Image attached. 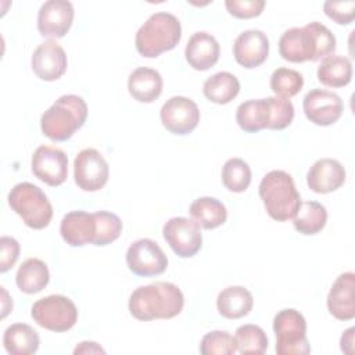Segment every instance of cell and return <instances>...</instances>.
Returning <instances> with one entry per match:
<instances>
[{"mask_svg": "<svg viewBox=\"0 0 355 355\" xmlns=\"http://www.w3.org/2000/svg\"><path fill=\"white\" fill-rule=\"evenodd\" d=\"M336 37L323 24L313 21L287 29L279 39V53L290 62L318 61L333 54Z\"/></svg>", "mask_w": 355, "mask_h": 355, "instance_id": "6da1fadb", "label": "cell"}, {"mask_svg": "<svg viewBox=\"0 0 355 355\" xmlns=\"http://www.w3.org/2000/svg\"><path fill=\"white\" fill-rule=\"evenodd\" d=\"M184 305L180 288L169 282H155L137 287L129 297V312L137 320L172 319Z\"/></svg>", "mask_w": 355, "mask_h": 355, "instance_id": "7a4b0ae2", "label": "cell"}, {"mask_svg": "<svg viewBox=\"0 0 355 355\" xmlns=\"http://www.w3.org/2000/svg\"><path fill=\"white\" fill-rule=\"evenodd\" d=\"M87 118V105L76 94H64L55 100L40 116V129L53 141H65L83 126Z\"/></svg>", "mask_w": 355, "mask_h": 355, "instance_id": "3957f363", "label": "cell"}, {"mask_svg": "<svg viewBox=\"0 0 355 355\" xmlns=\"http://www.w3.org/2000/svg\"><path fill=\"white\" fill-rule=\"evenodd\" d=\"M182 37L180 21L171 12H154L139 28L135 44L140 55L155 58L176 47Z\"/></svg>", "mask_w": 355, "mask_h": 355, "instance_id": "277c9868", "label": "cell"}, {"mask_svg": "<svg viewBox=\"0 0 355 355\" xmlns=\"http://www.w3.org/2000/svg\"><path fill=\"white\" fill-rule=\"evenodd\" d=\"M258 191L268 215L277 222L293 219L301 204L295 183L284 171L268 172L262 178Z\"/></svg>", "mask_w": 355, "mask_h": 355, "instance_id": "5b68a950", "label": "cell"}, {"mask_svg": "<svg viewBox=\"0 0 355 355\" xmlns=\"http://www.w3.org/2000/svg\"><path fill=\"white\" fill-rule=\"evenodd\" d=\"M8 205L31 229L40 230L51 222L53 207L42 189L33 183L15 184L8 193Z\"/></svg>", "mask_w": 355, "mask_h": 355, "instance_id": "8992f818", "label": "cell"}, {"mask_svg": "<svg viewBox=\"0 0 355 355\" xmlns=\"http://www.w3.org/2000/svg\"><path fill=\"white\" fill-rule=\"evenodd\" d=\"M277 355H306L311 347L306 338V322L297 309L286 308L273 319Z\"/></svg>", "mask_w": 355, "mask_h": 355, "instance_id": "52a82bcc", "label": "cell"}, {"mask_svg": "<svg viewBox=\"0 0 355 355\" xmlns=\"http://www.w3.org/2000/svg\"><path fill=\"white\" fill-rule=\"evenodd\" d=\"M31 316L40 327L62 333L75 326L78 309L68 297L53 294L37 300L32 305Z\"/></svg>", "mask_w": 355, "mask_h": 355, "instance_id": "ba28073f", "label": "cell"}, {"mask_svg": "<svg viewBox=\"0 0 355 355\" xmlns=\"http://www.w3.org/2000/svg\"><path fill=\"white\" fill-rule=\"evenodd\" d=\"M110 178V166L96 148H83L73 159V179L83 191H98Z\"/></svg>", "mask_w": 355, "mask_h": 355, "instance_id": "9c48e42d", "label": "cell"}, {"mask_svg": "<svg viewBox=\"0 0 355 355\" xmlns=\"http://www.w3.org/2000/svg\"><path fill=\"white\" fill-rule=\"evenodd\" d=\"M165 241L169 244L172 251L180 258L194 257L202 245V234L196 220L175 216L165 222L162 227Z\"/></svg>", "mask_w": 355, "mask_h": 355, "instance_id": "30bf717a", "label": "cell"}, {"mask_svg": "<svg viewBox=\"0 0 355 355\" xmlns=\"http://www.w3.org/2000/svg\"><path fill=\"white\" fill-rule=\"evenodd\" d=\"M126 265L135 275L148 277L164 273L168 266V258L154 240L140 239L129 245Z\"/></svg>", "mask_w": 355, "mask_h": 355, "instance_id": "8fae6325", "label": "cell"}, {"mask_svg": "<svg viewBox=\"0 0 355 355\" xmlns=\"http://www.w3.org/2000/svg\"><path fill=\"white\" fill-rule=\"evenodd\" d=\"M159 116L166 130L178 136H184L197 128L200 122V110L191 98L173 96L164 103Z\"/></svg>", "mask_w": 355, "mask_h": 355, "instance_id": "7c38bea8", "label": "cell"}, {"mask_svg": "<svg viewBox=\"0 0 355 355\" xmlns=\"http://www.w3.org/2000/svg\"><path fill=\"white\" fill-rule=\"evenodd\" d=\"M31 168L39 180L51 187H55L67 180L68 157L61 148L40 146L32 155Z\"/></svg>", "mask_w": 355, "mask_h": 355, "instance_id": "4fadbf2b", "label": "cell"}, {"mask_svg": "<svg viewBox=\"0 0 355 355\" xmlns=\"http://www.w3.org/2000/svg\"><path fill=\"white\" fill-rule=\"evenodd\" d=\"M302 108L305 116L312 123L318 126H329L340 119L344 111V104L338 94L323 89H313L305 94Z\"/></svg>", "mask_w": 355, "mask_h": 355, "instance_id": "5bb4252c", "label": "cell"}, {"mask_svg": "<svg viewBox=\"0 0 355 355\" xmlns=\"http://www.w3.org/2000/svg\"><path fill=\"white\" fill-rule=\"evenodd\" d=\"M73 6L67 0L44 1L37 12V31L42 36L60 39L67 35L73 21Z\"/></svg>", "mask_w": 355, "mask_h": 355, "instance_id": "9a60e30c", "label": "cell"}, {"mask_svg": "<svg viewBox=\"0 0 355 355\" xmlns=\"http://www.w3.org/2000/svg\"><path fill=\"white\" fill-rule=\"evenodd\" d=\"M31 65L37 78L53 82L65 73L68 60L64 49L55 40H46L33 51Z\"/></svg>", "mask_w": 355, "mask_h": 355, "instance_id": "2e32d148", "label": "cell"}, {"mask_svg": "<svg viewBox=\"0 0 355 355\" xmlns=\"http://www.w3.org/2000/svg\"><path fill=\"white\" fill-rule=\"evenodd\" d=\"M269 54V39L259 29L241 32L233 43V55L244 68H257L263 64Z\"/></svg>", "mask_w": 355, "mask_h": 355, "instance_id": "e0dca14e", "label": "cell"}, {"mask_svg": "<svg viewBox=\"0 0 355 355\" xmlns=\"http://www.w3.org/2000/svg\"><path fill=\"white\" fill-rule=\"evenodd\" d=\"M327 309L338 320L355 318V275L341 273L333 283L327 295Z\"/></svg>", "mask_w": 355, "mask_h": 355, "instance_id": "ac0fdd59", "label": "cell"}, {"mask_svg": "<svg viewBox=\"0 0 355 355\" xmlns=\"http://www.w3.org/2000/svg\"><path fill=\"white\" fill-rule=\"evenodd\" d=\"M345 182L344 166L333 158L318 159L306 173L308 187L318 194H327L340 189Z\"/></svg>", "mask_w": 355, "mask_h": 355, "instance_id": "d6986e66", "label": "cell"}, {"mask_svg": "<svg viewBox=\"0 0 355 355\" xmlns=\"http://www.w3.org/2000/svg\"><path fill=\"white\" fill-rule=\"evenodd\" d=\"M60 233L62 240L71 247L93 244L96 234L94 214L85 211H71L61 219Z\"/></svg>", "mask_w": 355, "mask_h": 355, "instance_id": "ffe728a7", "label": "cell"}, {"mask_svg": "<svg viewBox=\"0 0 355 355\" xmlns=\"http://www.w3.org/2000/svg\"><path fill=\"white\" fill-rule=\"evenodd\" d=\"M220 47L218 40L208 32H196L189 39L184 55L189 65L196 71H207L219 60Z\"/></svg>", "mask_w": 355, "mask_h": 355, "instance_id": "44dd1931", "label": "cell"}, {"mask_svg": "<svg viewBox=\"0 0 355 355\" xmlns=\"http://www.w3.org/2000/svg\"><path fill=\"white\" fill-rule=\"evenodd\" d=\"M128 90L139 103H153L162 93V76L147 67L136 68L128 79Z\"/></svg>", "mask_w": 355, "mask_h": 355, "instance_id": "7402d4cb", "label": "cell"}, {"mask_svg": "<svg viewBox=\"0 0 355 355\" xmlns=\"http://www.w3.org/2000/svg\"><path fill=\"white\" fill-rule=\"evenodd\" d=\"M254 305L252 294L243 286H229L216 298V308L226 319H240L250 313Z\"/></svg>", "mask_w": 355, "mask_h": 355, "instance_id": "603a6c76", "label": "cell"}, {"mask_svg": "<svg viewBox=\"0 0 355 355\" xmlns=\"http://www.w3.org/2000/svg\"><path fill=\"white\" fill-rule=\"evenodd\" d=\"M3 344L11 355H31L39 349L37 331L26 323H14L3 334Z\"/></svg>", "mask_w": 355, "mask_h": 355, "instance_id": "cb8c5ba5", "label": "cell"}, {"mask_svg": "<svg viewBox=\"0 0 355 355\" xmlns=\"http://www.w3.org/2000/svg\"><path fill=\"white\" fill-rule=\"evenodd\" d=\"M49 268L39 258L25 259L15 275L17 286L25 294H36L42 291L49 284Z\"/></svg>", "mask_w": 355, "mask_h": 355, "instance_id": "d4e9b609", "label": "cell"}, {"mask_svg": "<svg viewBox=\"0 0 355 355\" xmlns=\"http://www.w3.org/2000/svg\"><path fill=\"white\" fill-rule=\"evenodd\" d=\"M352 64L344 55L330 54L318 67V80L327 87H344L351 82Z\"/></svg>", "mask_w": 355, "mask_h": 355, "instance_id": "484cf974", "label": "cell"}, {"mask_svg": "<svg viewBox=\"0 0 355 355\" xmlns=\"http://www.w3.org/2000/svg\"><path fill=\"white\" fill-rule=\"evenodd\" d=\"M189 211L193 220L208 230L222 226L227 219L225 204L214 197H200L194 200Z\"/></svg>", "mask_w": 355, "mask_h": 355, "instance_id": "4316f807", "label": "cell"}, {"mask_svg": "<svg viewBox=\"0 0 355 355\" xmlns=\"http://www.w3.org/2000/svg\"><path fill=\"white\" fill-rule=\"evenodd\" d=\"M327 222V211L318 201H301L295 215L293 216L294 229L305 236L319 233Z\"/></svg>", "mask_w": 355, "mask_h": 355, "instance_id": "83f0119b", "label": "cell"}, {"mask_svg": "<svg viewBox=\"0 0 355 355\" xmlns=\"http://www.w3.org/2000/svg\"><path fill=\"white\" fill-rule=\"evenodd\" d=\"M240 92L239 79L226 71L216 72L209 76L202 85L204 96L215 104H227L230 103Z\"/></svg>", "mask_w": 355, "mask_h": 355, "instance_id": "f1b7e54d", "label": "cell"}, {"mask_svg": "<svg viewBox=\"0 0 355 355\" xmlns=\"http://www.w3.org/2000/svg\"><path fill=\"white\" fill-rule=\"evenodd\" d=\"M236 121L239 126L248 133H257L266 129L268 125V110L266 100H247L241 103L236 110Z\"/></svg>", "mask_w": 355, "mask_h": 355, "instance_id": "f546056e", "label": "cell"}, {"mask_svg": "<svg viewBox=\"0 0 355 355\" xmlns=\"http://www.w3.org/2000/svg\"><path fill=\"white\" fill-rule=\"evenodd\" d=\"M234 340L237 351L243 355H262L268 348L266 333L257 324H243L237 327Z\"/></svg>", "mask_w": 355, "mask_h": 355, "instance_id": "4dcf8cb0", "label": "cell"}, {"mask_svg": "<svg viewBox=\"0 0 355 355\" xmlns=\"http://www.w3.org/2000/svg\"><path fill=\"white\" fill-rule=\"evenodd\" d=\"M222 183L233 193H243L251 183V169L241 158H230L222 168Z\"/></svg>", "mask_w": 355, "mask_h": 355, "instance_id": "1f68e13d", "label": "cell"}, {"mask_svg": "<svg viewBox=\"0 0 355 355\" xmlns=\"http://www.w3.org/2000/svg\"><path fill=\"white\" fill-rule=\"evenodd\" d=\"M304 86V78L298 71L290 68H277L270 75V89L280 98H291L300 93Z\"/></svg>", "mask_w": 355, "mask_h": 355, "instance_id": "d6a6232c", "label": "cell"}, {"mask_svg": "<svg viewBox=\"0 0 355 355\" xmlns=\"http://www.w3.org/2000/svg\"><path fill=\"white\" fill-rule=\"evenodd\" d=\"M96 218V234L93 245H107L115 241L122 233V220L108 211L93 212Z\"/></svg>", "mask_w": 355, "mask_h": 355, "instance_id": "836d02e7", "label": "cell"}, {"mask_svg": "<svg viewBox=\"0 0 355 355\" xmlns=\"http://www.w3.org/2000/svg\"><path fill=\"white\" fill-rule=\"evenodd\" d=\"M268 125L266 129L282 130L287 128L294 118V105L290 100L280 97H266Z\"/></svg>", "mask_w": 355, "mask_h": 355, "instance_id": "e575fe53", "label": "cell"}, {"mask_svg": "<svg viewBox=\"0 0 355 355\" xmlns=\"http://www.w3.org/2000/svg\"><path fill=\"white\" fill-rule=\"evenodd\" d=\"M236 351L234 337L225 330L209 331L200 343V352L202 355H232Z\"/></svg>", "mask_w": 355, "mask_h": 355, "instance_id": "d590c367", "label": "cell"}, {"mask_svg": "<svg viewBox=\"0 0 355 355\" xmlns=\"http://www.w3.org/2000/svg\"><path fill=\"white\" fill-rule=\"evenodd\" d=\"M323 10H324V14L334 22L340 25H348L352 22L355 17V1L354 0H347V1L327 0L323 4Z\"/></svg>", "mask_w": 355, "mask_h": 355, "instance_id": "8d00e7d4", "label": "cell"}, {"mask_svg": "<svg viewBox=\"0 0 355 355\" xmlns=\"http://www.w3.org/2000/svg\"><path fill=\"white\" fill-rule=\"evenodd\" d=\"M225 6L230 15L236 18L247 19V18L258 17L265 7V1L263 0H226Z\"/></svg>", "mask_w": 355, "mask_h": 355, "instance_id": "74e56055", "label": "cell"}, {"mask_svg": "<svg viewBox=\"0 0 355 355\" xmlns=\"http://www.w3.org/2000/svg\"><path fill=\"white\" fill-rule=\"evenodd\" d=\"M0 245H1L0 272L4 273L15 265V262L19 257V243L14 237L3 236L0 239Z\"/></svg>", "mask_w": 355, "mask_h": 355, "instance_id": "f35d334b", "label": "cell"}, {"mask_svg": "<svg viewBox=\"0 0 355 355\" xmlns=\"http://www.w3.org/2000/svg\"><path fill=\"white\" fill-rule=\"evenodd\" d=\"M73 354H105V351L94 341H82L76 345Z\"/></svg>", "mask_w": 355, "mask_h": 355, "instance_id": "ab89813d", "label": "cell"}, {"mask_svg": "<svg viewBox=\"0 0 355 355\" xmlns=\"http://www.w3.org/2000/svg\"><path fill=\"white\" fill-rule=\"evenodd\" d=\"M354 331H355L354 327L347 329V330L343 333L341 340H340L341 351L345 352V354H348V355H352V354H354Z\"/></svg>", "mask_w": 355, "mask_h": 355, "instance_id": "60d3db41", "label": "cell"}]
</instances>
